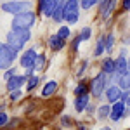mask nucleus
<instances>
[{
    "mask_svg": "<svg viewBox=\"0 0 130 130\" xmlns=\"http://www.w3.org/2000/svg\"><path fill=\"white\" fill-rule=\"evenodd\" d=\"M30 38H31L30 30H16V28H12V31L7 33V45L18 52V50H21L24 47V43Z\"/></svg>",
    "mask_w": 130,
    "mask_h": 130,
    "instance_id": "nucleus-1",
    "label": "nucleus"
},
{
    "mask_svg": "<svg viewBox=\"0 0 130 130\" xmlns=\"http://www.w3.org/2000/svg\"><path fill=\"white\" fill-rule=\"evenodd\" d=\"M37 14L33 10H26V12H19L12 18V28L16 30H30L31 26L35 24Z\"/></svg>",
    "mask_w": 130,
    "mask_h": 130,
    "instance_id": "nucleus-2",
    "label": "nucleus"
},
{
    "mask_svg": "<svg viewBox=\"0 0 130 130\" xmlns=\"http://www.w3.org/2000/svg\"><path fill=\"white\" fill-rule=\"evenodd\" d=\"M80 18V0H66L64 4V21L68 24H76Z\"/></svg>",
    "mask_w": 130,
    "mask_h": 130,
    "instance_id": "nucleus-3",
    "label": "nucleus"
},
{
    "mask_svg": "<svg viewBox=\"0 0 130 130\" xmlns=\"http://www.w3.org/2000/svg\"><path fill=\"white\" fill-rule=\"evenodd\" d=\"M16 57H18V52L16 50L10 49L7 43H0V70L10 68Z\"/></svg>",
    "mask_w": 130,
    "mask_h": 130,
    "instance_id": "nucleus-4",
    "label": "nucleus"
},
{
    "mask_svg": "<svg viewBox=\"0 0 130 130\" xmlns=\"http://www.w3.org/2000/svg\"><path fill=\"white\" fill-rule=\"evenodd\" d=\"M108 75L106 73H99L94 80L90 82L89 89H90V94L94 95V97H101L102 94H104V90H106V87H108Z\"/></svg>",
    "mask_w": 130,
    "mask_h": 130,
    "instance_id": "nucleus-5",
    "label": "nucleus"
},
{
    "mask_svg": "<svg viewBox=\"0 0 130 130\" xmlns=\"http://www.w3.org/2000/svg\"><path fill=\"white\" fill-rule=\"evenodd\" d=\"M2 10L16 16V14H19V12L31 10V4H30V0H14V2H5V4H2Z\"/></svg>",
    "mask_w": 130,
    "mask_h": 130,
    "instance_id": "nucleus-6",
    "label": "nucleus"
},
{
    "mask_svg": "<svg viewBox=\"0 0 130 130\" xmlns=\"http://www.w3.org/2000/svg\"><path fill=\"white\" fill-rule=\"evenodd\" d=\"M37 52H35V49H28L26 52H23V56H21V66L23 68H26V70H30V68H33V64H35V59H37Z\"/></svg>",
    "mask_w": 130,
    "mask_h": 130,
    "instance_id": "nucleus-7",
    "label": "nucleus"
},
{
    "mask_svg": "<svg viewBox=\"0 0 130 130\" xmlns=\"http://www.w3.org/2000/svg\"><path fill=\"white\" fill-rule=\"evenodd\" d=\"M123 116H125V102H123V101H116V102H113L109 118L113 121H120Z\"/></svg>",
    "mask_w": 130,
    "mask_h": 130,
    "instance_id": "nucleus-8",
    "label": "nucleus"
},
{
    "mask_svg": "<svg viewBox=\"0 0 130 130\" xmlns=\"http://www.w3.org/2000/svg\"><path fill=\"white\" fill-rule=\"evenodd\" d=\"M115 4H116V0H101V4H99V14H101V18L108 19V18H109V14L113 12V9H115Z\"/></svg>",
    "mask_w": 130,
    "mask_h": 130,
    "instance_id": "nucleus-9",
    "label": "nucleus"
},
{
    "mask_svg": "<svg viewBox=\"0 0 130 130\" xmlns=\"http://www.w3.org/2000/svg\"><path fill=\"white\" fill-rule=\"evenodd\" d=\"M24 82H26V75L24 76H21V75H14V76H10L9 80H7V89L12 92V90H18V89H21L23 85H24Z\"/></svg>",
    "mask_w": 130,
    "mask_h": 130,
    "instance_id": "nucleus-10",
    "label": "nucleus"
},
{
    "mask_svg": "<svg viewBox=\"0 0 130 130\" xmlns=\"http://www.w3.org/2000/svg\"><path fill=\"white\" fill-rule=\"evenodd\" d=\"M104 92H106V97H108L109 102H116V101H120V97H121V89L118 85H108Z\"/></svg>",
    "mask_w": 130,
    "mask_h": 130,
    "instance_id": "nucleus-11",
    "label": "nucleus"
},
{
    "mask_svg": "<svg viewBox=\"0 0 130 130\" xmlns=\"http://www.w3.org/2000/svg\"><path fill=\"white\" fill-rule=\"evenodd\" d=\"M89 94L85 92V94H82V95H76V99H75V109L82 113L83 109H87L89 108Z\"/></svg>",
    "mask_w": 130,
    "mask_h": 130,
    "instance_id": "nucleus-12",
    "label": "nucleus"
},
{
    "mask_svg": "<svg viewBox=\"0 0 130 130\" xmlns=\"http://www.w3.org/2000/svg\"><path fill=\"white\" fill-rule=\"evenodd\" d=\"M64 45H66V40H64V38H61L57 33H56V35H52V37L49 38V47L54 50V52L61 50L62 47H64Z\"/></svg>",
    "mask_w": 130,
    "mask_h": 130,
    "instance_id": "nucleus-13",
    "label": "nucleus"
},
{
    "mask_svg": "<svg viewBox=\"0 0 130 130\" xmlns=\"http://www.w3.org/2000/svg\"><path fill=\"white\" fill-rule=\"evenodd\" d=\"M128 71V64H127V57L125 56H120L118 59H115V75L118 76L121 73Z\"/></svg>",
    "mask_w": 130,
    "mask_h": 130,
    "instance_id": "nucleus-14",
    "label": "nucleus"
},
{
    "mask_svg": "<svg viewBox=\"0 0 130 130\" xmlns=\"http://www.w3.org/2000/svg\"><path fill=\"white\" fill-rule=\"evenodd\" d=\"M56 90H57V82L50 80V82H47L45 87L42 89V95H43V97H50V95L56 94Z\"/></svg>",
    "mask_w": 130,
    "mask_h": 130,
    "instance_id": "nucleus-15",
    "label": "nucleus"
},
{
    "mask_svg": "<svg viewBox=\"0 0 130 130\" xmlns=\"http://www.w3.org/2000/svg\"><path fill=\"white\" fill-rule=\"evenodd\" d=\"M118 87L123 90H130V71L118 75Z\"/></svg>",
    "mask_w": 130,
    "mask_h": 130,
    "instance_id": "nucleus-16",
    "label": "nucleus"
},
{
    "mask_svg": "<svg viewBox=\"0 0 130 130\" xmlns=\"http://www.w3.org/2000/svg\"><path fill=\"white\" fill-rule=\"evenodd\" d=\"M64 4H66V2H62V0H59L57 7L54 9V12H52V16H50L52 19H54V21H57V23L64 19Z\"/></svg>",
    "mask_w": 130,
    "mask_h": 130,
    "instance_id": "nucleus-17",
    "label": "nucleus"
},
{
    "mask_svg": "<svg viewBox=\"0 0 130 130\" xmlns=\"http://www.w3.org/2000/svg\"><path fill=\"white\" fill-rule=\"evenodd\" d=\"M57 4H59V0H45V4H43V9H42V12L45 14V16H52V12H54V9L57 7Z\"/></svg>",
    "mask_w": 130,
    "mask_h": 130,
    "instance_id": "nucleus-18",
    "label": "nucleus"
},
{
    "mask_svg": "<svg viewBox=\"0 0 130 130\" xmlns=\"http://www.w3.org/2000/svg\"><path fill=\"white\" fill-rule=\"evenodd\" d=\"M101 68H102V73H106L108 76H111L115 73V59H104Z\"/></svg>",
    "mask_w": 130,
    "mask_h": 130,
    "instance_id": "nucleus-19",
    "label": "nucleus"
},
{
    "mask_svg": "<svg viewBox=\"0 0 130 130\" xmlns=\"http://www.w3.org/2000/svg\"><path fill=\"white\" fill-rule=\"evenodd\" d=\"M45 62H47V57L40 54V56H37V59H35V64H33V70L35 71H42L45 68Z\"/></svg>",
    "mask_w": 130,
    "mask_h": 130,
    "instance_id": "nucleus-20",
    "label": "nucleus"
},
{
    "mask_svg": "<svg viewBox=\"0 0 130 130\" xmlns=\"http://www.w3.org/2000/svg\"><path fill=\"white\" fill-rule=\"evenodd\" d=\"M111 113V106L108 104H104V106H99V109H97V118L99 120H104V118H108Z\"/></svg>",
    "mask_w": 130,
    "mask_h": 130,
    "instance_id": "nucleus-21",
    "label": "nucleus"
},
{
    "mask_svg": "<svg viewBox=\"0 0 130 130\" xmlns=\"http://www.w3.org/2000/svg\"><path fill=\"white\" fill-rule=\"evenodd\" d=\"M104 47H106V50H108V52H111V50H113V47H115V37H113V35L104 37Z\"/></svg>",
    "mask_w": 130,
    "mask_h": 130,
    "instance_id": "nucleus-22",
    "label": "nucleus"
},
{
    "mask_svg": "<svg viewBox=\"0 0 130 130\" xmlns=\"http://www.w3.org/2000/svg\"><path fill=\"white\" fill-rule=\"evenodd\" d=\"M101 0H80V9H90V7H94L95 4H99Z\"/></svg>",
    "mask_w": 130,
    "mask_h": 130,
    "instance_id": "nucleus-23",
    "label": "nucleus"
},
{
    "mask_svg": "<svg viewBox=\"0 0 130 130\" xmlns=\"http://www.w3.org/2000/svg\"><path fill=\"white\" fill-rule=\"evenodd\" d=\"M104 50H106V47H104V37H101L99 40H97V45H95V50H94V54H95V56H101Z\"/></svg>",
    "mask_w": 130,
    "mask_h": 130,
    "instance_id": "nucleus-24",
    "label": "nucleus"
},
{
    "mask_svg": "<svg viewBox=\"0 0 130 130\" xmlns=\"http://www.w3.org/2000/svg\"><path fill=\"white\" fill-rule=\"evenodd\" d=\"M26 82H28V87H26V89L28 90H33L35 89V87H37V85H38V76H33V75H31V76H28V78H26Z\"/></svg>",
    "mask_w": 130,
    "mask_h": 130,
    "instance_id": "nucleus-25",
    "label": "nucleus"
},
{
    "mask_svg": "<svg viewBox=\"0 0 130 130\" xmlns=\"http://www.w3.org/2000/svg\"><path fill=\"white\" fill-rule=\"evenodd\" d=\"M57 35H59L61 38H70V35H71V31H70V26H62V28H59V31H57Z\"/></svg>",
    "mask_w": 130,
    "mask_h": 130,
    "instance_id": "nucleus-26",
    "label": "nucleus"
},
{
    "mask_svg": "<svg viewBox=\"0 0 130 130\" xmlns=\"http://www.w3.org/2000/svg\"><path fill=\"white\" fill-rule=\"evenodd\" d=\"M90 35H92V30H90V28H83L78 37L82 38V42H85V40H89V38H90Z\"/></svg>",
    "mask_w": 130,
    "mask_h": 130,
    "instance_id": "nucleus-27",
    "label": "nucleus"
},
{
    "mask_svg": "<svg viewBox=\"0 0 130 130\" xmlns=\"http://www.w3.org/2000/svg\"><path fill=\"white\" fill-rule=\"evenodd\" d=\"M87 89H89V87H87L85 83H80V85L75 89V95H82V94H85V92H87Z\"/></svg>",
    "mask_w": 130,
    "mask_h": 130,
    "instance_id": "nucleus-28",
    "label": "nucleus"
},
{
    "mask_svg": "<svg viewBox=\"0 0 130 130\" xmlns=\"http://www.w3.org/2000/svg\"><path fill=\"white\" fill-rule=\"evenodd\" d=\"M7 121H9V116H7V113H5V111H0V127L7 125Z\"/></svg>",
    "mask_w": 130,
    "mask_h": 130,
    "instance_id": "nucleus-29",
    "label": "nucleus"
},
{
    "mask_svg": "<svg viewBox=\"0 0 130 130\" xmlns=\"http://www.w3.org/2000/svg\"><path fill=\"white\" fill-rule=\"evenodd\" d=\"M16 73H18V71H16V68H12V66H10V68H7V71H5V75H4V78H5V80H9L10 76H14Z\"/></svg>",
    "mask_w": 130,
    "mask_h": 130,
    "instance_id": "nucleus-30",
    "label": "nucleus"
},
{
    "mask_svg": "<svg viewBox=\"0 0 130 130\" xmlns=\"http://www.w3.org/2000/svg\"><path fill=\"white\" fill-rule=\"evenodd\" d=\"M19 97H21L19 89H18V90H12V92H10V101H18Z\"/></svg>",
    "mask_w": 130,
    "mask_h": 130,
    "instance_id": "nucleus-31",
    "label": "nucleus"
},
{
    "mask_svg": "<svg viewBox=\"0 0 130 130\" xmlns=\"http://www.w3.org/2000/svg\"><path fill=\"white\" fill-rule=\"evenodd\" d=\"M128 97H130V92H128V90H123V92H121V97H120V101H123V102L127 104V99H128Z\"/></svg>",
    "mask_w": 130,
    "mask_h": 130,
    "instance_id": "nucleus-32",
    "label": "nucleus"
},
{
    "mask_svg": "<svg viewBox=\"0 0 130 130\" xmlns=\"http://www.w3.org/2000/svg\"><path fill=\"white\" fill-rule=\"evenodd\" d=\"M80 42H82V38H80V37H76V38L73 40V43H71V47H73V50H76V49H78V45H80Z\"/></svg>",
    "mask_w": 130,
    "mask_h": 130,
    "instance_id": "nucleus-33",
    "label": "nucleus"
},
{
    "mask_svg": "<svg viewBox=\"0 0 130 130\" xmlns=\"http://www.w3.org/2000/svg\"><path fill=\"white\" fill-rule=\"evenodd\" d=\"M61 123H62V125L66 127V125H70V123H71V120L68 118V116H62V121H61Z\"/></svg>",
    "mask_w": 130,
    "mask_h": 130,
    "instance_id": "nucleus-34",
    "label": "nucleus"
},
{
    "mask_svg": "<svg viewBox=\"0 0 130 130\" xmlns=\"http://www.w3.org/2000/svg\"><path fill=\"white\" fill-rule=\"evenodd\" d=\"M121 5H123V9H130V0H123Z\"/></svg>",
    "mask_w": 130,
    "mask_h": 130,
    "instance_id": "nucleus-35",
    "label": "nucleus"
},
{
    "mask_svg": "<svg viewBox=\"0 0 130 130\" xmlns=\"http://www.w3.org/2000/svg\"><path fill=\"white\" fill-rule=\"evenodd\" d=\"M127 64H128V71H130V57L127 59Z\"/></svg>",
    "mask_w": 130,
    "mask_h": 130,
    "instance_id": "nucleus-36",
    "label": "nucleus"
},
{
    "mask_svg": "<svg viewBox=\"0 0 130 130\" xmlns=\"http://www.w3.org/2000/svg\"><path fill=\"white\" fill-rule=\"evenodd\" d=\"M102 130H111V128H109V127H104V128H102Z\"/></svg>",
    "mask_w": 130,
    "mask_h": 130,
    "instance_id": "nucleus-37",
    "label": "nucleus"
},
{
    "mask_svg": "<svg viewBox=\"0 0 130 130\" xmlns=\"http://www.w3.org/2000/svg\"><path fill=\"white\" fill-rule=\"evenodd\" d=\"M127 104H128V106H130V97H128V99H127Z\"/></svg>",
    "mask_w": 130,
    "mask_h": 130,
    "instance_id": "nucleus-38",
    "label": "nucleus"
}]
</instances>
